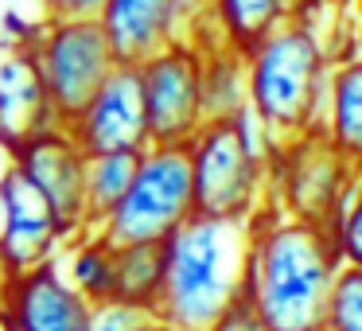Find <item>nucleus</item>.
I'll return each instance as SVG.
<instances>
[{
    "label": "nucleus",
    "mask_w": 362,
    "mask_h": 331,
    "mask_svg": "<svg viewBox=\"0 0 362 331\" xmlns=\"http://www.w3.org/2000/svg\"><path fill=\"white\" fill-rule=\"evenodd\" d=\"M358 168L327 141L323 129L284 137L269 152V207L288 219L331 226Z\"/></svg>",
    "instance_id": "nucleus-6"
},
{
    "label": "nucleus",
    "mask_w": 362,
    "mask_h": 331,
    "mask_svg": "<svg viewBox=\"0 0 362 331\" xmlns=\"http://www.w3.org/2000/svg\"><path fill=\"white\" fill-rule=\"evenodd\" d=\"M71 289L90 304H110L113 289H117V245H110L98 230H82V234L63 242V257H55Z\"/></svg>",
    "instance_id": "nucleus-16"
},
{
    "label": "nucleus",
    "mask_w": 362,
    "mask_h": 331,
    "mask_svg": "<svg viewBox=\"0 0 362 331\" xmlns=\"http://www.w3.org/2000/svg\"><path fill=\"white\" fill-rule=\"evenodd\" d=\"M331 238H335V250L343 265H362V172L354 175L351 191L339 203V214L331 222Z\"/></svg>",
    "instance_id": "nucleus-22"
},
{
    "label": "nucleus",
    "mask_w": 362,
    "mask_h": 331,
    "mask_svg": "<svg viewBox=\"0 0 362 331\" xmlns=\"http://www.w3.org/2000/svg\"><path fill=\"white\" fill-rule=\"evenodd\" d=\"M320 129L362 172V51L335 59L331 79H327V102H323Z\"/></svg>",
    "instance_id": "nucleus-15"
},
{
    "label": "nucleus",
    "mask_w": 362,
    "mask_h": 331,
    "mask_svg": "<svg viewBox=\"0 0 362 331\" xmlns=\"http://www.w3.org/2000/svg\"><path fill=\"white\" fill-rule=\"evenodd\" d=\"M141 152H102L86 156V230H98L102 219L125 199Z\"/></svg>",
    "instance_id": "nucleus-20"
},
{
    "label": "nucleus",
    "mask_w": 362,
    "mask_h": 331,
    "mask_svg": "<svg viewBox=\"0 0 362 331\" xmlns=\"http://www.w3.org/2000/svg\"><path fill=\"white\" fill-rule=\"evenodd\" d=\"M90 300L63 277L59 261L0 277V323L4 331H90Z\"/></svg>",
    "instance_id": "nucleus-12"
},
{
    "label": "nucleus",
    "mask_w": 362,
    "mask_h": 331,
    "mask_svg": "<svg viewBox=\"0 0 362 331\" xmlns=\"http://www.w3.org/2000/svg\"><path fill=\"white\" fill-rule=\"evenodd\" d=\"M144 113L152 144H187L203 129V51L191 40H175L141 66Z\"/></svg>",
    "instance_id": "nucleus-8"
},
{
    "label": "nucleus",
    "mask_w": 362,
    "mask_h": 331,
    "mask_svg": "<svg viewBox=\"0 0 362 331\" xmlns=\"http://www.w3.org/2000/svg\"><path fill=\"white\" fill-rule=\"evenodd\" d=\"M63 129L74 137V144L86 156H102V152H144L152 141H148L141 71L117 63L105 74L102 86L94 90V98Z\"/></svg>",
    "instance_id": "nucleus-9"
},
{
    "label": "nucleus",
    "mask_w": 362,
    "mask_h": 331,
    "mask_svg": "<svg viewBox=\"0 0 362 331\" xmlns=\"http://www.w3.org/2000/svg\"><path fill=\"white\" fill-rule=\"evenodd\" d=\"M35 32H40V20H35V24H28L20 12H4V35L12 40V47H32Z\"/></svg>",
    "instance_id": "nucleus-26"
},
{
    "label": "nucleus",
    "mask_w": 362,
    "mask_h": 331,
    "mask_svg": "<svg viewBox=\"0 0 362 331\" xmlns=\"http://www.w3.org/2000/svg\"><path fill=\"white\" fill-rule=\"evenodd\" d=\"M354 8H358V12H362V0H358V4H354Z\"/></svg>",
    "instance_id": "nucleus-29"
},
{
    "label": "nucleus",
    "mask_w": 362,
    "mask_h": 331,
    "mask_svg": "<svg viewBox=\"0 0 362 331\" xmlns=\"http://www.w3.org/2000/svg\"><path fill=\"white\" fill-rule=\"evenodd\" d=\"M273 137L250 110L226 121H203L187 141L191 187L199 214L253 219L269 207V152Z\"/></svg>",
    "instance_id": "nucleus-4"
},
{
    "label": "nucleus",
    "mask_w": 362,
    "mask_h": 331,
    "mask_svg": "<svg viewBox=\"0 0 362 331\" xmlns=\"http://www.w3.org/2000/svg\"><path fill=\"white\" fill-rule=\"evenodd\" d=\"M339 265L343 261L327 226L288 219L273 207L253 214L245 300L269 331H323Z\"/></svg>",
    "instance_id": "nucleus-1"
},
{
    "label": "nucleus",
    "mask_w": 362,
    "mask_h": 331,
    "mask_svg": "<svg viewBox=\"0 0 362 331\" xmlns=\"http://www.w3.org/2000/svg\"><path fill=\"white\" fill-rule=\"evenodd\" d=\"M8 164H16L47 195L66 238L86 230V152L63 125H51L16 144L8 152Z\"/></svg>",
    "instance_id": "nucleus-11"
},
{
    "label": "nucleus",
    "mask_w": 362,
    "mask_h": 331,
    "mask_svg": "<svg viewBox=\"0 0 362 331\" xmlns=\"http://www.w3.org/2000/svg\"><path fill=\"white\" fill-rule=\"evenodd\" d=\"M98 24H102L117 63L125 66H141L144 59L172 47L187 32L175 0H102Z\"/></svg>",
    "instance_id": "nucleus-13"
},
{
    "label": "nucleus",
    "mask_w": 362,
    "mask_h": 331,
    "mask_svg": "<svg viewBox=\"0 0 362 331\" xmlns=\"http://www.w3.org/2000/svg\"><path fill=\"white\" fill-rule=\"evenodd\" d=\"M320 4H327V8H339V12H351L358 0H320Z\"/></svg>",
    "instance_id": "nucleus-28"
},
{
    "label": "nucleus",
    "mask_w": 362,
    "mask_h": 331,
    "mask_svg": "<svg viewBox=\"0 0 362 331\" xmlns=\"http://www.w3.org/2000/svg\"><path fill=\"white\" fill-rule=\"evenodd\" d=\"M0 277L28 273L59 257L66 242L47 195L16 164L0 172Z\"/></svg>",
    "instance_id": "nucleus-10"
},
{
    "label": "nucleus",
    "mask_w": 362,
    "mask_h": 331,
    "mask_svg": "<svg viewBox=\"0 0 362 331\" xmlns=\"http://www.w3.org/2000/svg\"><path fill=\"white\" fill-rule=\"evenodd\" d=\"M51 125H59V117L32 51L8 47L0 55V149L12 152Z\"/></svg>",
    "instance_id": "nucleus-14"
},
{
    "label": "nucleus",
    "mask_w": 362,
    "mask_h": 331,
    "mask_svg": "<svg viewBox=\"0 0 362 331\" xmlns=\"http://www.w3.org/2000/svg\"><path fill=\"white\" fill-rule=\"evenodd\" d=\"M253 219L191 214L164 242V296L156 315L172 331H206L245 296Z\"/></svg>",
    "instance_id": "nucleus-2"
},
{
    "label": "nucleus",
    "mask_w": 362,
    "mask_h": 331,
    "mask_svg": "<svg viewBox=\"0 0 362 331\" xmlns=\"http://www.w3.org/2000/svg\"><path fill=\"white\" fill-rule=\"evenodd\" d=\"M195 214L187 144H148L136 156L125 199L102 219L98 234L110 245L168 242Z\"/></svg>",
    "instance_id": "nucleus-5"
},
{
    "label": "nucleus",
    "mask_w": 362,
    "mask_h": 331,
    "mask_svg": "<svg viewBox=\"0 0 362 331\" xmlns=\"http://www.w3.org/2000/svg\"><path fill=\"white\" fill-rule=\"evenodd\" d=\"M43 20H86L98 16L102 0H40Z\"/></svg>",
    "instance_id": "nucleus-25"
},
{
    "label": "nucleus",
    "mask_w": 362,
    "mask_h": 331,
    "mask_svg": "<svg viewBox=\"0 0 362 331\" xmlns=\"http://www.w3.org/2000/svg\"><path fill=\"white\" fill-rule=\"evenodd\" d=\"M90 331H172V327H168L156 312H144V308L110 300V304L90 308Z\"/></svg>",
    "instance_id": "nucleus-23"
},
{
    "label": "nucleus",
    "mask_w": 362,
    "mask_h": 331,
    "mask_svg": "<svg viewBox=\"0 0 362 331\" xmlns=\"http://www.w3.org/2000/svg\"><path fill=\"white\" fill-rule=\"evenodd\" d=\"M331 66L335 59L323 35L296 16H288L245 51L250 113L265 125L273 141L320 129Z\"/></svg>",
    "instance_id": "nucleus-3"
},
{
    "label": "nucleus",
    "mask_w": 362,
    "mask_h": 331,
    "mask_svg": "<svg viewBox=\"0 0 362 331\" xmlns=\"http://www.w3.org/2000/svg\"><path fill=\"white\" fill-rule=\"evenodd\" d=\"M211 4L214 0H175V8H180V16H183V28H191V24L211 16Z\"/></svg>",
    "instance_id": "nucleus-27"
},
{
    "label": "nucleus",
    "mask_w": 362,
    "mask_h": 331,
    "mask_svg": "<svg viewBox=\"0 0 362 331\" xmlns=\"http://www.w3.org/2000/svg\"><path fill=\"white\" fill-rule=\"evenodd\" d=\"M292 8H296V0H214L211 24L218 28L222 43L250 51L273 28H281L292 16Z\"/></svg>",
    "instance_id": "nucleus-18"
},
{
    "label": "nucleus",
    "mask_w": 362,
    "mask_h": 331,
    "mask_svg": "<svg viewBox=\"0 0 362 331\" xmlns=\"http://www.w3.org/2000/svg\"><path fill=\"white\" fill-rule=\"evenodd\" d=\"M0 331H4V323H0Z\"/></svg>",
    "instance_id": "nucleus-30"
},
{
    "label": "nucleus",
    "mask_w": 362,
    "mask_h": 331,
    "mask_svg": "<svg viewBox=\"0 0 362 331\" xmlns=\"http://www.w3.org/2000/svg\"><path fill=\"white\" fill-rule=\"evenodd\" d=\"M164 296V242L117 245V289L113 300L156 312Z\"/></svg>",
    "instance_id": "nucleus-19"
},
{
    "label": "nucleus",
    "mask_w": 362,
    "mask_h": 331,
    "mask_svg": "<svg viewBox=\"0 0 362 331\" xmlns=\"http://www.w3.org/2000/svg\"><path fill=\"white\" fill-rule=\"evenodd\" d=\"M250 110L245 94V51L218 43L203 51V117L206 121H226Z\"/></svg>",
    "instance_id": "nucleus-17"
},
{
    "label": "nucleus",
    "mask_w": 362,
    "mask_h": 331,
    "mask_svg": "<svg viewBox=\"0 0 362 331\" xmlns=\"http://www.w3.org/2000/svg\"><path fill=\"white\" fill-rule=\"evenodd\" d=\"M323 331H362V265H339L331 281Z\"/></svg>",
    "instance_id": "nucleus-21"
},
{
    "label": "nucleus",
    "mask_w": 362,
    "mask_h": 331,
    "mask_svg": "<svg viewBox=\"0 0 362 331\" xmlns=\"http://www.w3.org/2000/svg\"><path fill=\"white\" fill-rule=\"evenodd\" d=\"M206 331H269V323L261 320L257 308H253L250 300L242 296L238 304H230L226 312H222V315H218V320H214Z\"/></svg>",
    "instance_id": "nucleus-24"
},
{
    "label": "nucleus",
    "mask_w": 362,
    "mask_h": 331,
    "mask_svg": "<svg viewBox=\"0 0 362 331\" xmlns=\"http://www.w3.org/2000/svg\"><path fill=\"white\" fill-rule=\"evenodd\" d=\"M28 51L40 66V79L47 86L59 125H66L94 98V90L105 82V74L117 66V55H113L98 16L40 20V32H35Z\"/></svg>",
    "instance_id": "nucleus-7"
}]
</instances>
